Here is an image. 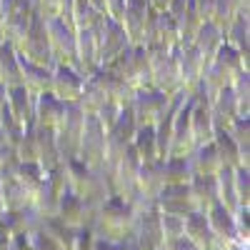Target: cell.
Segmentation results:
<instances>
[{"instance_id":"obj_1","label":"cell","mask_w":250,"mask_h":250,"mask_svg":"<svg viewBox=\"0 0 250 250\" xmlns=\"http://www.w3.org/2000/svg\"><path fill=\"white\" fill-rule=\"evenodd\" d=\"M133 228H135V205L115 195H110L98 208L90 223V230L95 238L113 243H133Z\"/></svg>"},{"instance_id":"obj_2","label":"cell","mask_w":250,"mask_h":250,"mask_svg":"<svg viewBox=\"0 0 250 250\" xmlns=\"http://www.w3.org/2000/svg\"><path fill=\"white\" fill-rule=\"evenodd\" d=\"M62 173H65L68 190L73 195H78L80 200H85L93 210H98L110 198V188H108V180H105L103 170H93L85 163L73 158V160H62Z\"/></svg>"},{"instance_id":"obj_3","label":"cell","mask_w":250,"mask_h":250,"mask_svg":"<svg viewBox=\"0 0 250 250\" xmlns=\"http://www.w3.org/2000/svg\"><path fill=\"white\" fill-rule=\"evenodd\" d=\"M240 70H250V65H245L240 53L235 48H230L228 43L220 45V50L208 60V65L203 70V80H200V88L195 95L210 100L215 93H220L223 88H230L233 78L240 73Z\"/></svg>"},{"instance_id":"obj_4","label":"cell","mask_w":250,"mask_h":250,"mask_svg":"<svg viewBox=\"0 0 250 250\" xmlns=\"http://www.w3.org/2000/svg\"><path fill=\"white\" fill-rule=\"evenodd\" d=\"M138 170H140V160H138L133 148H128L120 158L105 163L103 173H105L110 195L123 198L128 203H135V198H138Z\"/></svg>"},{"instance_id":"obj_5","label":"cell","mask_w":250,"mask_h":250,"mask_svg":"<svg viewBox=\"0 0 250 250\" xmlns=\"http://www.w3.org/2000/svg\"><path fill=\"white\" fill-rule=\"evenodd\" d=\"M105 70L115 73L120 80L128 83L133 90L153 85V80H150V58H148V53H145L143 45H128L110 65H105Z\"/></svg>"},{"instance_id":"obj_6","label":"cell","mask_w":250,"mask_h":250,"mask_svg":"<svg viewBox=\"0 0 250 250\" xmlns=\"http://www.w3.org/2000/svg\"><path fill=\"white\" fill-rule=\"evenodd\" d=\"M35 15V0H0V35L13 48L25 38Z\"/></svg>"},{"instance_id":"obj_7","label":"cell","mask_w":250,"mask_h":250,"mask_svg":"<svg viewBox=\"0 0 250 250\" xmlns=\"http://www.w3.org/2000/svg\"><path fill=\"white\" fill-rule=\"evenodd\" d=\"M83 128H85V113L80 110L78 103H65L60 123L55 125V143L58 150L62 155V160H73L78 158L80 150V138H83Z\"/></svg>"},{"instance_id":"obj_8","label":"cell","mask_w":250,"mask_h":250,"mask_svg":"<svg viewBox=\"0 0 250 250\" xmlns=\"http://www.w3.org/2000/svg\"><path fill=\"white\" fill-rule=\"evenodd\" d=\"M133 245H135V250H163L160 210L155 208V203H138L135 205Z\"/></svg>"},{"instance_id":"obj_9","label":"cell","mask_w":250,"mask_h":250,"mask_svg":"<svg viewBox=\"0 0 250 250\" xmlns=\"http://www.w3.org/2000/svg\"><path fill=\"white\" fill-rule=\"evenodd\" d=\"M170 98L173 95H165L160 93L158 88H140L133 93V100H130V113L135 118L138 125H155L165 118V113H168L170 108Z\"/></svg>"},{"instance_id":"obj_10","label":"cell","mask_w":250,"mask_h":250,"mask_svg":"<svg viewBox=\"0 0 250 250\" xmlns=\"http://www.w3.org/2000/svg\"><path fill=\"white\" fill-rule=\"evenodd\" d=\"M150 58V80L153 88H158L165 95L180 93V75H178V62L173 55V48H153L145 50Z\"/></svg>"},{"instance_id":"obj_11","label":"cell","mask_w":250,"mask_h":250,"mask_svg":"<svg viewBox=\"0 0 250 250\" xmlns=\"http://www.w3.org/2000/svg\"><path fill=\"white\" fill-rule=\"evenodd\" d=\"M95 35H98V60H100V68L110 65V62L130 45L128 35H125L123 25L118 23V20H110L103 15L98 20V25H93Z\"/></svg>"},{"instance_id":"obj_12","label":"cell","mask_w":250,"mask_h":250,"mask_svg":"<svg viewBox=\"0 0 250 250\" xmlns=\"http://www.w3.org/2000/svg\"><path fill=\"white\" fill-rule=\"evenodd\" d=\"M45 33H48V43L55 62L62 65H73L75 68V28L70 20L65 18H48L45 20Z\"/></svg>"},{"instance_id":"obj_13","label":"cell","mask_w":250,"mask_h":250,"mask_svg":"<svg viewBox=\"0 0 250 250\" xmlns=\"http://www.w3.org/2000/svg\"><path fill=\"white\" fill-rule=\"evenodd\" d=\"M20 55L30 62H38V65H45V68H53L55 60H53V53H50V43H48V33H45V18L43 15H33V23L25 33V38L20 40V45L15 48Z\"/></svg>"},{"instance_id":"obj_14","label":"cell","mask_w":250,"mask_h":250,"mask_svg":"<svg viewBox=\"0 0 250 250\" xmlns=\"http://www.w3.org/2000/svg\"><path fill=\"white\" fill-rule=\"evenodd\" d=\"M78 160L85 163L93 170H103V165H105V130H103V125L93 115H85Z\"/></svg>"},{"instance_id":"obj_15","label":"cell","mask_w":250,"mask_h":250,"mask_svg":"<svg viewBox=\"0 0 250 250\" xmlns=\"http://www.w3.org/2000/svg\"><path fill=\"white\" fill-rule=\"evenodd\" d=\"M68 190L65 185V173H62V165L55 168L53 173L45 175L43 185L35 190V195L30 198V208L40 215V218H53L55 210H58V203H60V195Z\"/></svg>"},{"instance_id":"obj_16","label":"cell","mask_w":250,"mask_h":250,"mask_svg":"<svg viewBox=\"0 0 250 250\" xmlns=\"http://www.w3.org/2000/svg\"><path fill=\"white\" fill-rule=\"evenodd\" d=\"M175 62H178V75H180V90L188 95H195L203 80V70H205V60L200 58V53L193 45H175L173 48Z\"/></svg>"},{"instance_id":"obj_17","label":"cell","mask_w":250,"mask_h":250,"mask_svg":"<svg viewBox=\"0 0 250 250\" xmlns=\"http://www.w3.org/2000/svg\"><path fill=\"white\" fill-rule=\"evenodd\" d=\"M83 85H85V75L73 65H62L55 62L53 65V78H50V93L62 100V103H78Z\"/></svg>"},{"instance_id":"obj_18","label":"cell","mask_w":250,"mask_h":250,"mask_svg":"<svg viewBox=\"0 0 250 250\" xmlns=\"http://www.w3.org/2000/svg\"><path fill=\"white\" fill-rule=\"evenodd\" d=\"M93 215H95L93 208H90L85 200H80L78 195H73L70 190H65V193L60 195V203H58L55 218H58L62 225H68L70 230H80V228H90Z\"/></svg>"},{"instance_id":"obj_19","label":"cell","mask_w":250,"mask_h":250,"mask_svg":"<svg viewBox=\"0 0 250 250\" xmlns=\"http://www.w3.org/2000/svg\"><path fill=\"white\" fill-rule=\"evenodd\" d=\"M155 208L160 213H170V215H190L195 210L193 198H190V185L178 183V185H165L155 198Z\"/></svg>"},{"instance_id":"obj_20","label":"cell","mask_w":250,"mask_h":250,"mask_svg":"<svg viewBox=\"0 0 250 250\" xmlns=\"http://www.w3.org/2000/svg\"><path fill=\"white\" fill-rule=\"evenodd\" d=\"M75 68L83 75H93L100 68V60H98V35L93 28H80L75 30Z\"/></svg>"},{"instance_id":"obj_21","label":"cell","mask_w":250,"mask_h":250,"mask_svg":"<svg viewBox=\"0 0 250 250\" xmlns=\"http://www.w3.org/2000/svg\"><path fill=\"white\" fill-rule=\"evenodd\" d=\"M33 135H35V163L43 168V173H53L55 168L62 165V155L58 150L55 143V133L50 128H40V125H33Z\"/></svg>"},{"instance_id":"obj_22","label":"cell","mask_w":250,"mask_h":250,"mask_svg":"<svg viewBox=\"0 0 250 250\" xmlns=\"http://www.w3.org/2000/svg\"><path fill=\"white\" fill-rule=\"evenodd\" d=\"M163 188H165L163 160L140 163V170H138V198H135V203H155V198H158V193L163 190Z\"/></svg>"},{"instance_id":"obj_23","label":"cell","mask_w":250,"mask_h":250,"mask_svg":"<svg viewBox=\"0 0 250 250\" xmlns=\"http://www.w3.org/2000/svg\"><path fill=\"white\" fill-rule=\"evenodd\" d=\"M190 133L195 140V148L210 143L215 135V123H213L210 108H208V100L200 95H193L190 100Z\"/></svg>"},{"instance_id":"obj_24","label":"cell","mask_w":250,"mask_h":250,"mask_svg":"<svg viewBox=\"0 0 250 250\" xmlns=\"http://www.w3.org/2000/svg\"><path fill=\"white\" fill-rule=\"evenodd\" d=\"M150 5L148 0H128L125 5V13L120 18V25L128 35L130 45H140V38H143V30H145V23H148V15H150Z\"/></svg>"},{"instance_id":"obj_25","label":"cell","mask_w":250,"mask_h":250,"mask_svg":"<svg viewBox=\"0 0 250 250\" xmlns=\"http://www.w3.org/2000/svg\"><path fill=\"white\" fill-rule=\"evenodd\" d=\"M225 43L235 48L245 65H250V10H240L223 30Z\"/></svg>"},{"instance_id":"obj_26","label":"cell","mask_w":250,"mask_h":250,"mask_svg":"<svg viewBox=\"0 0 250 250\" xmlns=\"http://www.w3.org/2000/svg\"><path fill=\"white\" fill-rule=\"evenodd\" d=\"M208 218V225H210V233L218 243V250L225 248V245H230V243H238L235 240V218L230 210H225V208L220 203H215L210 210L205 213Z\"/></svg>"},{"instance_id":"obj_27","label":"cell","mask_w":250,"mask_h":250,"mask_svg":"<svg viewBox=\"0 0 250 250\" xmlns=\"http://www.w3.org/2000/svg\"><path fill=\"white\" fill-rule=\"evenodd\" d=\"M5 105L13 113V118L23 125V128H33V113H35V95H30L23 85H15L5 90Z\"/></svg>"},{"instance_id":"obj_28","label":"cell","mask_w":250,"mask_h":250,"mask_svg":"<svg viewBox=\"0 0 250 250\" xmlns=\"http://www.w3.org/2000/svg\"><path fill=\"white\" fill-rule=\"evenodd\" d=\"M18 58H20V73H23V88H25L30 95L50 93L53 68H45V65H38V62H30V60H25L20 53H18Z\"/></svg>"},{"instance_id":"obj_29","label":"cell","mask_w":250,"mask_h":250,"mask_svg":"<svg viewBox=\"0 0 250 250\" xmlns=\"http://www.w3.org/2000/svg\"><path fill=\"white\" fill-rule=\"evenodd\" d=\"M208 108H210V115H213V123H215V130H228V128H230V123L240 115L230 88H223L220 93H215L210 100H208Z\"/></svg>"},{"instance_id":"obj_30","label":"cell","mask_w":250,"mask_h":250,"mask_svg":"<svg viewBox=\"0 0 250 250\" xmlns=\"http://www.w3.org/2000/svg\"><path fill=\"white\" fill-rule=\"evenodd\" d=\"M62 110H65V103L58 100L53 93L35 95L33 125H40V128H50V130H55V125H58L60 118H62Z\"/></svg>"},{"instance_id":"obj_31","label":"cell","mask_w":250,"mask_h":250,"mask_svg":"<svg viewBox=\"0 0 250 250\" xmlns=\"http://www.w3.org/2000/svg\"><path fill=\"white\" fill-rule=\"evenodd\" d=\"M93 78L100 83V88L105 90L108 100L118 103L120 108H128V105H130V100H133V93H135V90H133L125 80H120L115 73H110V70H105V68H98V70L93 73Z\"/></svg>"},{"instance_id":"obj_32","label":"cell","mask_w":250,"mask_h":250,"mask_svg":"<svg viewBox=\"0 0 250 250\" xmlns=\"http://www.w3.org/2000/svg\"><path fill=\"white\" fill-rule=\"evenodd\" d=\"M225 43V35H223V30L215 25V23H203L200 28H198V33H195V38H193V48L200 53V58L205 60V65H208V60H210L218 50H220V45Z\"/></svg>"},{"instance_id":"obj_33","label":"cell","mask_w":250,"mask_h":250,"mask_svg":"<svg viewBox=\"0 0 250 250\" xmlns=\"http://www.w3.org/2000/svg\"><path fill=\"white\" fill-rule=\"evenodd\" d=\"M188 185H190V198L198 213H208L218 203L215 175H193Z\"/></svg>"},{"instance_id":"obj_34","label":"cell","mask_w":250,"mask_h":250,"mask_svg":"<svg viewBox=\"0 0 250 250\" xmlns=\"http://www.w3.org/2000/svg\"><path fill=\"white\" fill-rule=\"evenodd\" d=\"M183 235H188L200 250H218V243H215V238L210 233V225H208L205 213L193 210L190 215H185V230H183Z\"/></svg>"},{"instance_id":"obj_35","label":"cell","mask_w":250,"mask_h":250,"mask_svg":"<svg viewBox=\"0 0 250 250\" xmlns=\"http://www.w3.org/2000/svg\"><path fill=\"white\" fill-rule=\"evenodd\" d=\"M0 85L5 90L23 85V73H20V58L10 43H0Z\"/></svg>"},{"instance_id":"obj_36","label":"cell","mask_w":250,"mask_h":250,"mask_svg":"<svg viewBox=\"0 0 250 250\" xmlns=\"http://www.w3.org/2000/svg\"><path fill=\"white\" fill-rule=\"evenodd\" d=\"M188 160H190L193 175H215L223 168V163L218 158V150H215L213 140L205 143V145H198V148L188 155Z\"/></svg>"},{"instance_id":"obj_37","label":"cell","mask_w":250,"mask_h":250,"mask_svg":"<svg viewBox=\"0 0 250 250\" xmlns=\"http://www.w3.org/2000/svg\"><path fill=\"white\" fill-rule=\"evenodd\" d=\"M130 148L135 150V155H138L140 163L160 160L158 140H155V128H153V125H138V130H135V135L130 140Z\"/></svg>"},{"instance_id":"obj_38","label":"cell","mask_w":250,"mask_h":250,"mask_svg":"<svg viewBox=\"0 0 250 250\" xmlns=\"http://www.w3.org/2000/svg\"><path fill=\"white\" fill-rule=\"evenodd\" d=\"M105 103H108L105 90L100 88V83H98L93 75H88V78H85V85H83V93H80V100H78L80 110L85 113V115H93V118H95Z\"/></svg>"},{"instance_id":"obj_39","label":"cell","mask_w":250,"mask_h":250,"mask_svg":"<svg viewBox=\"0 0 250 250\" xmlns=\"http://www.w3.org/2000/svg\"><path fill=\"white\" fill-rule=\"evenodd\" d=\"M215 190H218V203L225 210L235 213L238 210V198H235V183H233V168H223L215 173Z\"/></svg>"},{"instance_id":"obj_40","label":"cell","mask_w":250,"mask_h":250,"mask_svg":"<svg viewBox=\"0 0 250 250\" xmlns=\"http://www.w3.org/2000/svg\"><path fill=\"white\" fill-rule=\"evenodd\" d=\"M213 145H215L218 158H220L223 165H228V168H238V165H243V153H240V148L233 143V138L228 135L225 130H215ZM243 168H245V165H243Z\"/></svg>"},{"instance_id":"obj_41","label":"cell","mask_w":250,"mask_h":250,"mask_svg":"<svg viewBox=\"0 0 250 250\" xmlns=\"http://www.w3.org/2000/svg\"><path fill=\"white\" fill-rule=\"evenodd\" d=\"M225 133L230 135L233 143L240 148V153H243V165H245V168H250V115H238Z\"/></svg>"},{"instance_id":"obj_42","label":"cell","mask_w":250,"mask_h":250,"mask_svg":"<svg viewBox=\"0 0 250 250\" xmlns=\"http://www.w3.org/2000/svg\"><path fill=\"white\" fill-rule=\"evenodd\" d=\"M15 178H18L20 185H23V190L28 193V200H30V198L35 195L38 188L43 185L45 173H43V168H40L38 163H25V160H20L18 170H15Z\"/></svg>"},{"instance_id":"obj_43","label":"cell","mask_w":250,"mask_h":250,"mask_svg":"<svg viewBox=\"0 0 250 250\" xmlns=\"http://www.w3.org/2000/svg\"><path fill=\"white\" fill-rule=\"evenodd\" d=\"M163 173H165V185L190 183V178H193V168H190V160L188 158H165Z\"/></svg>"},{"instance_id":"obj_44","label":"cell","mask_w":250,"mask_h":250,"mask_svg":"<svg viewBox=\"0 0 250 250\" xmlns=\"http://www.w3.org/2000/svg\"><path fill=\"white\" fill-rule=\"evenodd\" d=\"M230 93L235 98V105L240 115H250V70H240L233 83H230Z\"/></svg>"},{"instance_id":"obj_45","label":"cell","mask_w":250,"mask_h":250,"mask_svg":"<svg viewBox=\"0 0 250 250\" xmlns=\"http://www.w3.org/2000/svg\"><path fill=\"white\" fill-rule=\"evenodd\" d=\"M233 183H235V198L238 208H250V168H233Z\"/></svg>"},{"instance_id":"obj_46","label":"cell","mask_w":250,"mask_h":250,"mask_svg":"<svg viewBox=\"0 0 250 250\" xmlns=\"http://www.w3.org/2000/svg\"><path fill=\"white\" fill-rule=\"evenodd\" d=\"M240 13V5L238 0H215V10H213V20L210 23H215L220 30L228 28V23Z\"/></svg>"},{"instance_id":"obj_47","label":"cell","mask_w":250,"mask_h":250,"mask_svg":"<svg viewBox=\"0 0 250 250\" xmlns=\"http://www.w3.org/2000/svg\"><path fill=\"white\" fill-rule=\"evenodd\" d=\"M28 243H30V250H65L40 223L28 233Z\"/></svg>"},{"instance_id":"obj_48","label":"cell","mask_w":250,"mask_h":250,"mask_svg":"<svg viewBox=\"0 0 250 250\" xmlns=\"http://www.w3.org/2000/svg\"><path fill=\"white\" fill-rule=\"evenodd\" d=\"M160 228H163V245L168 240H175L185 230V218L183 215H170V213H160Z\"/></svg>"},{"instance_id":"obj_49","label":"cell","mask_w":250,"mask_h":250,"mask_svg":"<svg viewBox=\"0 0 250 250\" xmlns=\"http://www.w3.org/2000/svg\"><path fill=\"white\" fill-rule=\"evenodd\" d=\"M233 218H235V240L250 248V208H238Z\"/></svg>"},{"instance_id":"obj_50","label":"cell","mask_w":250,"mask_h":250,"mask_svg":"<svg viewBox=\"0 0 250 250\" xmlns=\"http://www.w3.org/2000/svg\"><path fill=\"white\" fill-rule=\"evenodd\" d=\"M120 110H123V108L118 105V103H113V100H108V103H105V105H103V108H100V113L95 115V120H98V123L103 125V130H105V133L110 130V125H113V123L118 120V115H120Z\"/></svg>"},{"instance_id":"obj_51","label":"cell","mask_w":250,"mask_h":250,"mask_svg":"<svg viewBox=\"0 0 250 250\" xmlns=\"http://www.w3.org/2000/svg\"><path fill=\"white\" fill-rule=\"evenodd\" d=\"M93 243H95V235L90 228H80V230H75L70 250H93Z\"/></svg>"},{"instance_id":"obj_52","label":"cell","mask_w":250,"mask_h":250,"mask_svg":"<svg viewBox=\"0 0 250 250\" xmlns=\"http://www.w3.org/2000/svg\"><path fill=\"white\" fill-rule=\"evenodd\" d=\"M125 5H128V0H103V15L120 23V18L125 13Z\"/></svg>"},{"instance_id":"obj_53","label":"cell","mask_w":250,"mask_h":250,"mask_svg":"<svg viewBox=\"0 0 250 250\" xmlns=\"http://www.w3.org/2000/svg\"><path fill=\"white\" fill-rule=\"evenodd\" d=\"M163 250H200L190 238L188 235H180V238H175V240H168L163 245Z\"/></svg>"},{"instance_id":"obj_54","label":"cell","mask_w":250,"mask_h":250,"mask_svg":"<svg viewBox=\"0 0 250 250\" xmlns=\"http://www.w3.org/2000/svg\"><path fill=\"white\" fill-rule=\"evenodd\" d=\"M93 250H135V245H133V243H113V240L95 238Z\"/></svg>"},{"instance_id":"obj_55","label":"cell","mask_w":250,"mask_h":250,"mask_svg":"<svg viewBox=\"0 0 250 250\" xmlns=\"http://www.w3.org/2000/svg\"><path fill=\"white\" fill-rule=\"evenodd\" d=\"M13 238H15V233L10 230V225L5 223L3 213H0V250H10V245H13Z\"/></svg>"},{"instance_id":"obj_56","label":"cell","mask_w":250,"mask_h":250,"mask_svg":"<svg viewBox=\"0 0 250 250\" xmlns=\"http://www.w3.org/2000/svg\"><path fill=\"white\" fill-rule=\"evenodd\" d=\"M195 10H198V18L203 23L213 20V10H215V0H195Z\"/></svg>"},{"instance_id":"obj_57","label":"cell","mask_w":250,"mask_h":250,"mask_svg":"<svg viewBox=\"0 0 250 250\" xmlns=\"http://www.w3.org/2000/svg\"><path fill=\"white\" fill-rule=\"evenodd\" d=\"M10 250H30V243H28V233H20L13 238V245Z\"/></svg>"},{"instance_id":"obj_58","label":"cell","mask_w":250,"mask_h":250,"mask_svg":"<svg viewBox=\"0 0 250 250\" xmlns=\"http://www.w3.org/2000/svg\"><path fill=\"white\" fill-rule=\"evenodd\" d=\"M168 3H170V0H148V5H150L155 13H163L165 8H168Z\"/></svg>"},{"instance_id":"obj_59","label":"cell","mask_w":250,"mask_h":250,"mask_svg":"<svg viewBox=\"0 0 250 250\" xmlns=\"http://www.w3.org/2000/svg\"><path fill=\"white\" fill-rule=\"evenodd\" d=\"M220 250H250L248 245H240V243H230V245H225V248H220Z\"/></svg>"},{"instance_id":"obj_60","label":"cell","mask_w":250,"mask_h":250,"mask_svg":"<svg viewBox=\"0 0 250 250\" xmlns=\"http://www.w3.org/2000/svg\"><path fill=\"white\" fill-rule=\"evenodd\" d=\"M238 5L240 10H250V0H238Z\"/></svg>"},{"instance_id":"obj_61","label":"cell","mask_w":250,"mask_h":250,"mask_svg":"<svg viewBox=\"0 0 250 250\" xmlns=\"http://www.w3.org/2000/svg\"><path fill=\"white\" fill-rule=\"evenodd\" d=\"M3 103H5V90H0V110H3Z\"/></svg>"},{"instance_id":"obj_62","label":"cell","mask_w":250,"mask_h":250,"mask_svg":"<svg viewBox=\"0 0 250 250\" xmlns=\"http://www.w3.org/2000/svg\"><path fill=\"white\" fill-rule=\"evenodd\" d=\"M0 90H5V88H3V85H0Z\"/></svg>"}]
</instances>
